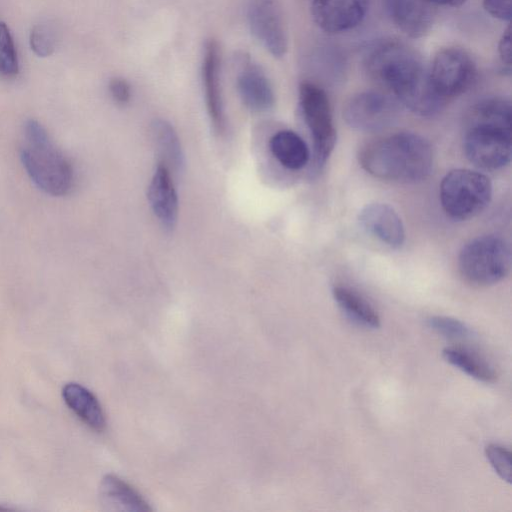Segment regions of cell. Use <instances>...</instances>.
Wrapping results in <instances>:
<instances>
[{
    "mask_svg": "<svg viewBox=\"0 0 512 512\" xmlns=\"http://www.w3.org/2000/svg\"><path fill=\"white\" fill-rule=\"evenodd\" d=\"M365 64L371 76L415 114L432 116L446 104L434 90L420 57L404 43L387 40L376 44Z\"/></svg>",
    "mask_w": 512,
    "mask_h": 512,
    "instance_id": "6da1fadb",
    "label": "cell"
},
{
    "mask_svg": "<svg viewBox=\"0 0 512 512\" xmlns=\"http://www.w3.org/2000/svg\"><path fill=\"white\" fill-rule=\"evenodd\" d=\"M359 162L376 178L414 183L429 176L433 151L422 136L399 132L367 143L359 152Z\"/></svg>",
    "mask_w": 512,
    "mask_h": 512,
    "instance_id": "7a4b0ae2",
    "label": "cell"
},
{
    "mask_svg": "<svg viewBox=\"0 0 512 512\" xmlns=\"http://www.w3.org/2000/svg\"><path fill=\"white\" fill-rule=\"evenodd\" d=\"M20 157L28 176L42 191L52 196L69 193L74 182L73 167L36 120L25 123Z\"/></svg>",
    "mask_w": 512,
    "mask_h": 512,
    "instance_id": "3957f363",
    "label": "cell"
},
{
    "mask_svg": "<svg viewBox=\"0 0 512 512\" xmlns=\"http://www.w3.org/2000/svg\"><path fill=\"white\" fill-rule=\"evenodd\" d=\"M458 268L471 285L485 287L503 280L511 268L508 243L497 235H483L470 240L461 249Z\"/></svg>",
    "mask_w": 512,
    "mask_h": 512,
    "instance_id": "277c9868",
    "label": "cell"
},
{
    "mask_svg": "<svg viewBox=\"0 0 512 512\" xmlns=\"http://www.w3.org/2000/svg\"><path fill=\"white\" fill-rule=\"evenodd\" d=\"M444 212L452 219L468 220L481 213L492 197V184L483 173L454 169L442 179L439 189Z\"/></svg>",
    "mask_w": 512,
    "mask_h": 512,
    "instance_id": "5b68a950",
    "label": "cell"
},
{
    "mask_svg": "<svg viewBox=\"0 0 512 512\" xmlns=\"http://www.w3.org/2000/svg\"><path fill=\"white\" fill-rule=\"evenodd\" d=\"M300 109L313 141L316 166L325 164L336 143V129L329 98L315 83L304 81L299 86Z\"/></svg>",
    "mask_w": 512,
    "mask_h": 512,
    "instance_id": "8992f818",
    "label": "cell"
},
{
    "mask_svg": "<svg viewBox=\"0 0 512 512\" xmlns=\"http://www.w3.org/2000/svg\"><path fill=\"white\" fill-rule=\"evenodd\" d=\"M511 126L464 122L463 149L468 160L485 170H497L511 159Z\"/></svg>",
    "mask_w": 512,
    "mask_h": 512,
    "instance_id": "52a82bcc",
    "label": "cell"
},
{
    "mask_svg": "<svg viewBox=\"0 0 512 512\" xmlns=\"http://www.w3.org/2000/svg\"><path fill=\"white\" fill-rule=\"evenodd\" d=\"M429 78L436 93L447 102L466 92L476 78V65L460 48L440 50L433 58Z\"/></svg>",
    "mask_w": 512,
    "mask_h": 512,
    "instance_id": "ba28073f",
    "label": "cell"
},
{
    "mask_svg": "<svg viewBox=\"0 0 512 512\" xmlns=\"http://www.w3.org/2000/svg\"><path fill=\"white\" fill-rule=\"evenodd\" d=\"M398 102L377 91H364L345 104L343 118L348 126L362 132H376L391 126L398 118Z\"/></svg>",
    "mask_w": 512,
    "mask_h": 512,
    "instance_id": "9c48e42d",
    "label": "cell"
},
{
    "mask_svg": "<svg viewBox=\"0 0 512 512\" xmlns=\"http://www.w3.org/2000/svg\"><path fill=\"white\" fill-rule=\"evenodd\" d=\"M249 29L258 42L274 57H283L288 48L287 31L277 0H246Z\"/></svg>",
    "mask_w": 512,
    "mask_h": 512,
    "instance_id": "30bf717a",
    "label": "cell"
},
{
    "mask_svg": "<svg viewBox=\"0 0 512 512\" xmlns=\"http://www.w3.org/2000/svg\"><path fill=\"white\" fill-rule=\"evenodd\" d=\"M368 8L369 0H312L311 15L321 30L337 34L361 24Z\"/></svg>",
    "mask_w": 512,
    "mask_h": 512,
    "instance_id": "8fae6325",
    "label": "cell"
},
{
    "mask_svg": "<svg viewBox=\"0 0 512 512\" xmlns=\"http://www.w3.org/2000/svg\"><path fill=\"white\" fill-rule=\"evenodd\" d=\"M236 67L237 90L243 104L255 112L270 109L275 101L274 91L262 67L246 53L236 55Z\"/></svg>",
    "mask_w": 512,
    "mask_h": 512,
    "instance_id": "7c38bea8",
    "label": "cell"
},
{
    "mask_svg": "<svg viewBox=\"0 0 512 512\" xmlns=\"http://www.w3.org/2000/svg\"><path fill=\"white\" fill-rule=\"evenodd\" d=\"M221 54L215 39H209L204 46L201 66L202 83L207 111L214 129L222 133L225 127L220 87Z\"/></svg>",
    "mask_w": 512,
    "mask_h": 512,
    "instance_id": "4fadbf2b",
    "label": "cell"
},
{
    "mask_svg": "<svg viewBox=\"0 0 512 512\" xmlns=\"http://www.w3.org/2000/svg\"><path fill=\"white\" fill-rule=\"evenodd\" d=\"M359 222L368 233L392 248H399L404 243L402 220L388 204H367L359 213Z\"/></svg>",
    "mask_w": 512,
    "mask_h": 512,
    "instance_id": "5bb4252c",
    "label": "cell"
},
{
    "mask_svg": "<svg viewBox=\"0 0 512 512\" xmlns=\"http://www.w3.org/2000/svg\"><path fill=\"white\" fill-rule=\"evenodd\" d=\"M148 200L152 211L161 225L171 231L178 218V197L170 170L159 162L148 188Z\"/></svg>",
    "mask_w": 512,
    "mask_h": 512,
    "instance_id": "9a60e30c",
    "label": "cell"
},
{
    "mask_svg": "<svg viewBox=\"0 0 512 512\" xmlns=\"http://www.w3.org/2000/svg\"><path fill=\"white\" fill-rule=\"evenodd\" d=\"M385 3L393 23L411 38L422 37L432 26L433 14L425 0H385Z\"/></svg>",
    "mask_w": 512,
    "mask_h": 512,
    "instance_id": "2e32d148",
    "label": "cell"
},
{
    "mask_svg": "<svg viewBox=\"0 0 512 512\" xmlns=\"http://www.w3.org/2000/svg\"><path fill=\"white\" fill-rule=\"evenodd\" d=\"M101 503L108 510L127 512L151 511L142 496L125 481L114 475H106L100 484Z\"/></svg>",
    "mask_w": 512,
    "mask_h": 512,
    "instance_id": "e0dca14e",
    "label": "cell"
},
{
    "mask_svg": "<svg viewBox=\"0 0 512 512\" xmlns=\"http://www.w3.org/2000/svg\"><path fill=\"white\" fill-rule=\"evenodd\" d=\"M67 406L90 428L103 431L105 415L100 403L92 392L77 383H68L62 389Z\"/></svg>",
    "mask_w": 512,
    "mask_h": 512,
    "instance_id": "ac0fdd59",
    "label": "cell"
},
{
    "mask_svg": "<svg viewBox=\"0 0 512 512\" xmlns=\"http://www.w3.org/2000/svg\"><path fill=\"white\" fill-rule=\"evenodd\" d=\"M269 147L277 161L290 170L302 169L310 158L306 142L291 130L275 133L270 139Z\"/></svg>",
    "mask_w": 512,
    "mask_h": 512,
    "instance_id": "d6986e66",
    "label": "cell"
},
{
    "mask_svg": "<svg viewBox=\"0 0 512 512\" xmlns=\"http://www.w3.org/2000/svg\"><path fill=\"white\" fill-rule=\"evenodd\" d=\"M339 307L355 322L371 328L380 325V318L371 304L354 290L337 285L332 290Z\"/></svg>",
    "mask_w": 512,
    "mask_h": 512,
    "instance_id": "ffe728a7",
    "label": "cell"
},
{
    "mask_svg": "<svg viewBox=\"0 0 512 512\" xmlns=\"http://www.w3.org/2000/svg\"><path fill=\"white\" fill-rule=\"evenodd\" d=\"M442 355L448 363L470 377L485 383H491L496 380L497 375L493 367L479 355L467 349L446 347L443 349Z\"/></svg>",
    "mask_w": 512,
    "mask_h": 512,
    "instance_id": "44dd1931",
    "label": "cell"
},
{
    "mask_svg": "<svg viewBox=\"0 0 512 512\" xmlns=\"http://www.w3.org/2000/svg\"><path fill=\"white\" fill-rule=\"evenodd\" d=\"M152 134L158 149L166 160L176 170H181L184 165V157L173 126L166 120L156 119L152 123Z\"/></svg>",
    "mask_w": 512,
    "mask_h": 512,
    "instance_id": "7402d4cb",
    "label": "cell"
},
{
    "mask_svg": "<svg viewBox=\"0 0 512 512\" xmlns=\"http://www.w3.org/2000/svg\"><path fill=\"white\" fill-rule=\"evenodd\" d=\"M58 43V31L55 24L45 21L36 24L30 32V47L33 52L46 57L51 55Z\"/></svg>",
    "mask_w": 512,
    "mask_h": 512,
    "instance_id": "603a6c76",
    "label": "cell"
},
{
    "mask_svg": "<svg viewBox=\"0 0 512 512\" xmlns=\"http://www.w3.org/2000/svg\"><path fill=\"white\" fill-rule=\"evenodd\" d=\"M18 72L19 62L13 38L6 23L0 21V74L14 77Z\"/></svg>",
    "mask_w": 512,
    "mask_h": 512,
    "instance_id": "cb8c5ba5",
    "label": "cell"
},
{
    "mask_svg": "<svg viewBox=\"0 0 512 512\" xmlns=\"http://www.w3.org/2000/svg\"><path fill=\"white\" fill-rule=\"evenodd\" d=\"M485 455L501 479L511 482V453L502 445L491 443L485 447Z\"/></svg>",
    "mask_w": 512,
    "mask_h": 512,
    "instance_id": "d4e9b609",
    "label": "cell"
},
{
    "mask_svg": "<svg viewBox=\"0 0 512 512\" xmlns=\"http://www.w3.org/2000/svg\"><path fill=\"white\" fill-rule=\"evenodd\" d=\"M428 326L438 334L448 338H465L470 335L469 328L460 320L447 316H432L427 320Z\"/></svg>",
    "mask_w": 512,
    "mask_h": 512,
    "instance_id": "484cf974",
    "label": "cell"
},
{
    "mask_svg": "<svg viewBox=\"0 0 512 512\" xmlns=\"http://www.w3.org/2000/svg\"><path fill=\"white\" fill-rule=\"evenodd\" d=\"M108 89L113 100L119 105H125L131 99V86L128 81L122 77L111 78Z\"/></svg>",
    "mask_w": 512,
    "mask_h": 512,
    "instance_id": "4316f807",
    "label": "cell"
},
{
    "mask_svg": "<svg viewBox=\"0 0 512 512\" xmlns=\"http://www.w3.org/2000/svg\"><path fill=\"white\" fill-rule=\"evenodd\" d=\"M483 7L496 19L509 21L511 18L512 0H483Z\"/></svg>",
    "mask_w": 512,
    "mask_h": 512,
    "instance_id": "83f0119b",
    "label": "cell"
},
{
    "mask_svg": "<svg viewBox=\"0 0 512 512\" xmlns=\"http://www.w3.org/2000/svg\"><path fill=\"white\" fill-rule=\"evenodd\" d=\"M498 54H499L501 62L504 65H506L508 69H510V65H511V34H510L509 27H507V29L503 32V34L499 40Z\"/></svg>",
    "mask_w": 512,
    "mask_h": 512,
    "instance_id": "f1b7e54d",
    "label": "cell"
},
{
    "mask_svg": "<svg viewBox=\"0 0 512 512\" xmlns=\"http://www.w3.org/2000/svg\"><path fill=\"white\" fill-rule=\"evenodd\" d=\"M430 5H441L449 7H459L463 5L467 0H425Z\"/></svg>",
    "mask_w": 512,
    "mask_h": 512,
    "instance_id": "f546056e",
    "label": "cell"
}]
</instances>
